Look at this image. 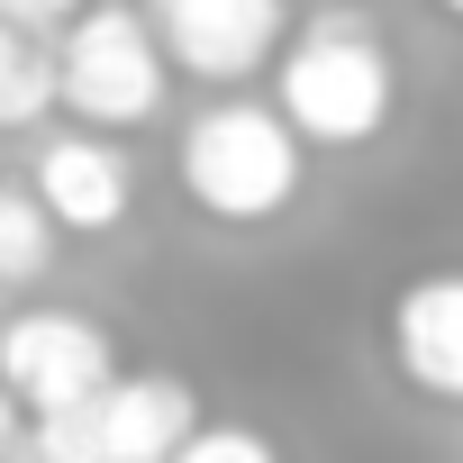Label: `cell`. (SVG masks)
<instances>
[{"mask_svg": "<svg viewBox=\"0 0 463 463\" xmlns=\"http://www.w3.org/2000/svg\"><path fill=\"white\" fill-rule=\"evenodd\" d=\"M55 109V46H19L0 64V128H37Z\"/></svg>", "mask_w": 463, "mask_h": 463, "instance_id": "30bf717a", "label": "cell"}, {"mask_svg": "<svg viewBox=\"0 0 463 463\" xmlns=\"http://www.w3.org/2000/svg\"><path fill=\"white\" fill-rule=\"evenodd\" d=\"M173 463H282V454H273L264 427H237V418H218V427H209V418H200V427L182 436Z\"/></svg>", "mask_w": 463, "mask_h": 463, "instance_id": "8fae6325", "label": "cell"}, {"mask_svg": "<svg viewBox=\"0 0 463 463\" xmlns=\"http://www.w3.org/2000/svg\"><path fill=\"white\" fill-rule=\"evenodd\" d=\"M146 19L164 37V55L200 82H246L282 55L291 10L282 0H146Z\"/></svg>", "mask_w": 463, "mask_h": 463, "instance_id": "5b68a950", "label": "cell"}, {"mask_svg": "<svg viewBox=\"0 0 463 463\" xmlns=\"http://www.w3.org/2000/svg\"><path fill=\"white\" fill-rule=\"evenodd\" d=\"M436 10H445V19H463V0H436Z\"/></svg>", "mask_w": 463, "mask_h": 463, "instance_id": "9a60e30c", "label": "cell"}, {"mask_svg": "<svg viewBox=\"0 0 463 463\" xmlns=\"http://www.w3.org/2000/svg\"><path fill=\"white\" fill-rule=\"evenodd\" d=\"M182 191L227 218V227H264L300 200V128L282 118V100H218L182 128Z\"/></svg>", "mask_w": 463, "mask_h": 463, "instance_id": "7a4b0ae2", "label": "cell"}, {"mask_svg": "<svg viewBox=\"0 0 463 463\" xmlns=\"http://www.w3.org/2000/svg\"><path fill=\"white\" fill-rule=\"evenodd\" d=\"M19 409H28V400H19V391H10V382H0V463H10V445H19V436H28V427H19Z\"/></svg>", "mask_w": 463, "mask_h": 463, "instance_id": "4fadbf2b", "label": "cell"}, {"mask_svg": "<svg viewBox=\"0 0 463 463\" xmlns=\"http://www.w3.org/2000/svg\"><path fill=\"white\" fill-rule=\"evenodd\" d=\"M273 100H282V118L300 128V146H373V137L391 128L400 73H391L373 19L327 10V19H309V28L282 46Z\"/></svg>", "mask_w": 463, "mask_h": 463, "instance_id": "6da1fadb", "label": "cell"}, {"mask_svg": "<svg viewBox=\"0 0 463 463\" xmlns=\"http://www.w3.org/2000/svg\"><path fill=\"white\" fill-rule=\"evenodd\" d=\"M28 182H37V200L55 209L64 237H109V227H128V200H137V164H128L100 128H82V137H46Z\"/></svg>", "mask_w": 463, "mask_h": 463, "instance_id": "8992f818", "label": "cell"}, {"mask_svg": "<svg viewBox=\"0 0 463 463\" xmlns=\"http://www.w3.org/2000/svg\"><path fill=\"white\" fill-rule=\"evenodd\" d=\"M19 46H28V28H10V19H0V64H10Z\"/></svg>", "mask_w": 463, "mask_h": 463, "instance_id": "5bb4252c", "label": "cell"}, {"mask_svg": "<svg viewBox=\"0 0 463 463\" xmlns=\"http://www.w3.org/2000/svg\"><path fill=\"white\" fill-rule=\"evenodd\" d=\"M73 10H82V0H0V19H10V28H28V37H37V28H64Z\"/></svg>", "mask_w": 463, "mask_h": 463, "instance_id": "7c38bea8", "label": "cell"}, {"mask_svg": "<svg viewBox=\"0 0 463 463\" xmlns=\"http://www.w3.org/2000/svg\"><path fill=\"white\" fill-rule=\"evenodd\" d=\"M118 373V345L100 318L82 309H19L0 327V382H10L28 409H73V400H100Z\"/></svg>", "mask_w": 463, "mask_h": 463, "instance_id": "277c9868", "label": "cell"}, {"mask_svg": "<svg viewBox=\"0 0 463 463\" xmlns=\"http://www.w3.org/2000/svg\"><path fill=\"white\" fill-rule=\"evenodd\" d=\"M382 345H391V364H400L409 391L463 409V273L409 282V291L391 300V318H382Z\"/></svg>", "mask_w": 463, "mask_h": 463, "instance_id": "52a82bcc", "label": "cell"}, {"mask_svg": "<svg viewBox=\"0 0 463 463\" xmlns=\"http://www.w3.org/2000/svg\"><path fill=\"white\" fill-rule=\"evenodd\" d=\"M191 427H200V391L182 373H109V391H100L109 463H173Z\"/></svg>", "mask_w": 463, "mask_h": 463, "instance_id": "ba28073f", "label": "cell"}, {"mask_svg": "<svg viewBox=\"0 0 463 463\" xmlns=\"http://www.w3.org/2000/svg\"><path fill=\"white\" fill-rule=\"evenodd\" d=\"M55 209L37 200V182L19 191V182H0V282H37L46 264H55Z\"/></svg>", "mask_w": 463, "mask_h": 463, "instance_id": "9c48e42d", "label": "cell"}, {"mask_svg": "<svg viewBox=\"0 0 463 463\" xmlns=\"http://www.w3.org/2000/svg\"><path fill=\"white\" fill-rule=\"evenodd\" d=\"M164 37L146 19V0L128 10V0H82V10L64 19L55 37V100L82 118V128H137L164 109Z\"/></svg>", "mask_w": 463, "mask_h": 463, "instance_id": "3957f363", "label": "cell"}]
</instances>
